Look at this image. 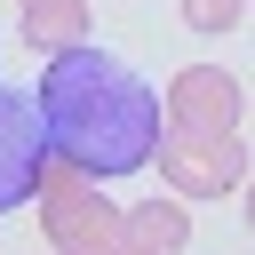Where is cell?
<instances>
[{
    "instance_id": "obj_2",
    "label": "cell",
    "mask_w": 255,
    "mask_h": 255,
    "mask_svg": "<svg viewBox=\"0 0 255 255\" xmlns=\"http://www.w3.org/2000/svg\"><path fill=\"white\" fill-rule=\"evenodd\" d=\"M32 207H40L48 247H64V255H112V247L128 239V215H120L104 191H88V175H80L72 159H56V151H48V167H40Z\"/></svg>"
},
{
    "instance_id": "obj_5",
    "label": "cell",
    "mask_w": 255,
    "mask_h": 255,
    "mask_svg": "<svg viewBox=\"0 0 255 255\" xmlns=\"http://www.w3.org/2000/svg\"><path fill=\"white\" fill-rule=\"evenodd\" d=\"M167 128H191V135L239 128V80L223 64H183L175 88H167Z\"/></svg>"
},
{
    "instance_id": "obj_9",
    "label": "cell",
    "mask_w": 255,
    "mask_h": 255,
    "mask_svg": "<svg viewBox=\"0 0 255 255\" xmlns=\"http://www.w3.org/2000/svg\"><path fill=\"white\" fill-rule=\"evenodd\" d=\"M239 207H247V231H255V183H247V191H239Z\"/></svg>"
},
{
    "instance_id": "obj_10",
    "label": "cell",
    "mask_w": 255,
    "mask_h": 255,
    "mask_svg": "<svg viewBox=\"0 0 255 255\" xmlns=\"http://www.w3.org/2000/svg\"><path fill=\"white\" fill-rule=\"evenodd\" d=\"M112 255H151V247H112Z\"/></svg>"
},
{
    "instance_id": "obj_6",
    "label": "cell",
    "mask_w": 255,
    "mask_h": 255,
    "mask_svg": "<svg viewBox=\"0 0 255 255\" xmlns=\"http://www.w3.org/2000/svg\"><path fill=\"white\" fill-rule=\"evenodd\" d=\"M24 40L40 56L88 48V0H24Z\"/></svg>"
},
{
    "instance_id": "obj_1",
    "label": "cell",
    "mask_w": 255,
    "mask_h": 255,
    "mask_svg": "<svg viewBox=\"0 0 255 255\" xmlns=\"http://www.w3.org/2000/svg\"><path fill=\"white\" fill-rule=\"evenodd\" d=\"M40 128L48 151L72 159L88 183L96 175H135L159 151V96L104 48H64L40 72Z\"/></svg>"
},
{
    "instance_id": "obj_4",
    "label": "cell",
    "mask_w": 255,
    "mask_h": 255,
    "mask_svg": "<svg viewBox=\"0 0 255 255\" xmlns=\"http://www.w3.org/2000/svg\"><path fill=\"white\" fill-rule=\"evenodd\" d=\"M40 167H48V128H40V104L0 88V215L24 207L40 191Z\"/></svg>"
},
{
    "instance_id": "obj_7",
    "label": "cell",
    "mask_w": 255,
    "mask_h": 255,
    "mask_svg": "<svg viewBox=\"0 0 255 255\" xmlns=\"http://www.w3.org/2000/svg\"><path fill=\"white\" fill-rule=\"evenodd\" d=\"M120 247H151V255H183L191 247V215L175 207V199H143V207H128V239Z\"/></svg>"
},
{
    "instance_id": "obj_11",
    "label": "cell",
    "mask_w": 255,
    "mask_h": 255,
    "mask_svg": "<svg viewBox=\"0 0 255 255\" xmlns=\"http://www.w3.org/2000/svg\"><path fill=\"white\" fill-rule=\"evenodd\" d=\"M247 8H255V0H247Z\"/></svg>"
},
{
    "instance_id": "obj_8",
    "label": "cell",
    "mask_w": 255,
    "mask_h": 255,
    "mask_svg": "<svg viewBox=\"0 0 255 255\" xmlns=\"http://www.w3.org/2000/svg\"><path fill=\"white\" fill-rule=\"evenodd\" d=\"M183 24L191 32H231V24H247V0H183Z\"/></svg>"
},
{
    "instance_id": "obj_3",
    "label": "cell",
    "mask_w": 255,
    "mask_h": 255,
    "mask_svg": "<svg viewBox=\"0 0 255 255\" xmlns=\"http://www.w3.org/2000/svg\"><path fill=\"white\" fill-rule=\"evenodd\" d=\"M159 175L167 191H191V199H215V191H239L247 183V151H239V128H215V135H191V128H167L159 120Z\"/></svg>"
}]
</instances>
